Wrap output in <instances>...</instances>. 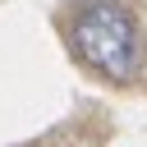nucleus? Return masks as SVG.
<instances>
[{
	"mask_svg": "<svg viewBox=\"0 0 147 147\" xmlns=\"http://www.w3.org/2000/svg\"><path fill=\"white\" fill-rule=\"evenodd\" d=\"M74 46H78V55L96 69V74H106V78H133V69H138V28H133V18H129V9L124 5H115V0H92L83 14H78V23H74Z\"/></svg>",
	"mask_w": 147,
	"mask_h": 147,
	"instance_id": "f257e3e1",
	"label": "nucleus"
}]
</instances>
